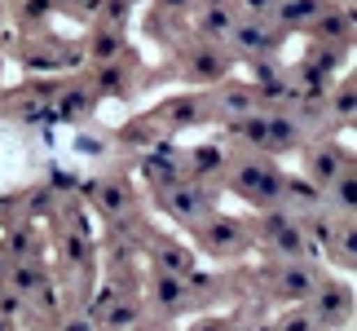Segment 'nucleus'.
<instances>
[{
	"instance_id": "obj_14",
	"label": "nucleus",
	"mask_w": 357,
	"mask_h": 331,
	"mask_svg": "<svg viewBox=\"0 0 357 331\" xmlns=\"http://www.w3.org/2000/svg\"><path fill=\"white\" fill-rule=\"evenodd\" d=\"M62 260L75 274H93L98 247H93V230H89L84 208H71V216H66V226H62Z\"/></svg>"
},
{
	"instance_id": "obj_3",
	"label": "nucleus",
	"mask_w": 357,
	"mask_h": 331,
	"mask_svg": "<svg viewBox=\"0 0 357 331\" xmlns=\"http://www.w3.org/2000/svg\"><path fill=\"white\" fill-rule=\"evenodd\" d=\"M195 234V252L212 256V260H234L243 252H252V216H229V212H212L208 221L190 226Z\"/></svg>"
},
{
	"instance_id": "obj_7",
	"label": "nucleus",
	"mask_w": 357,
	"mask_h": 331,
	"mask_svg": "<svg viewBox=\"0 0 357 331\" xmlns=\"http://www.w3.org/2000/svg\"><path fill=\"white\" fill-rule=\"evenodd\" d=\"M344 172H353V150L340 142V137L305 142V155H300V177H305V182H313L326 195V186L340 182Z\"/></svg>"
},
{
	"instance_id": "obj_18",
	"label": "nucleus",
	"mask_w": 357,
	"mask_h": 331,
	"mask_svg": "<svg viewBox=\"0 0 357 331\" xmlns=\"http://www.w3.org/2000/svg\"><path fill=\"white\" fill-rule=\"evenodd\" d=\"M93 106H98V93H93L89 80H66L49 110H53V119H62V124H84L93 115Z\"/></svg>"
},
{
	"instance_id": "obj_15",
	"label": "nucleus",
	"mask_w": 357,
	"mask_h": 331,
	"mask_svg": "<svg viewBox=\"0 0 357 331\" xmlns=\"http://www.w3.org/2000/svg\"><path fill=\"white\" fill-rule=\"evenodd\" d=\"M185 155V177H195V182H225V172H229V163H234V150H229V142H199V146H190L181 150Z\"/></svg>"
},
{
	"instance_id": "obj_11",
	"label": "nucleus",
	"mask_w": 357,
	"mask_h": 331,
	"mask_svg": "<svg viewBox=\"0 0 357 331\" xmlns=\"http://www.w3.org/2000/svg\"><path fill=\"white\" fill-rule=\"evenodd\" d=\"M305 305L313 309V318H318L326 331H344L353 323V283L340 279V274H322Z\"/></svg>"
},
{
	"instance_id": "obj_22",
	"label": "nucleus",
	"mask_w": 357,
	"mask_h": 331,
	"mask_svg": "<svg viewBox=\"0 0 357 331\" xmlns=\"http://www.w3.org/2000/svg\"><path fill=\"white\" fill-rule=\"evenodd\" d=\"M322 9H326V0H278L273 13H269V22L278 27V31H309Z\"/></svg>"
},
{
	"instance_id": "obj_16",
	"label": "nucleus",
	"mask_w": 357,
	"mask_h": 331,
	"mask_svg": "<svg viewBox=\"0 0 357 331\" xmlns=\"http://www.w3.org/2000/svg\"><path fill=\"white\" fill-rule=\"evenodd\" d=\"M142 182L150 190H159V186H172V182H181L185 177V155L176 150L172 142H155L150 150H142Z\"/></svg>"
},
{
	"instance_id": "obj_19",
	"label": "nucleus",
	"mask_w": 357,
	"mask_h": 331,
	"mask_svg": "<svg viewBox=\"0 0 357 331\" xmlns=\"http://www.w3.org/2000/svg\"><path fill=\"white\" fill-rule=\"evenodd\" d=\"M313 45H331V49H349L353 45V9L344 5H326L309 27Z\"/></svg>"
},
{
	"instance_id": "obj_13",
	"label": "nucleus",
	"mask_w": 357,
	"mask_h": 331,
	"mask_svg": "<svg viewBox=\"0 0 357 331\" xmlns=\"http://www.w3.org/2000/svg\"><path fill=\"white\" fill-rule=\"evenodd\" d=\"M208 110H212V119H221V124H234L243 115H252V110H260L252 80L229 75V80H221V84H212L208 89Z\"/></svg>"
},
{
	"instance_id": "obj_2",
	"label": "nucleus",
	"mask_w": 357,
	"mask_h": 331,
	"mask_svg": "<svg viewBox=\"0 0 357 331\" xmlns=\"http://www.w3.org/2000/svg\"><path fill=\"white\" fill-rule=\"evenodd\" d=\"M225 186L229 195L243 199L252 212H265L278 203V186H282V168L278 159H265V155H234L225 172Z\"/></svg>"
},
{
	"instance_id": "obj_29",
	"label": "nucleus",
	"mask_w": 357,
	"mask_h": 331,
	"mask_svg": "<svg viewBox=\"0 0 357 331\" xmlns=\"http://www.w3.org/2000/svg\"><path fill=\"white\" fill-rule=\"evenodd\" d=\"M273 5L278 0H234V13H243V18H269Z\"/></svg>"
},
{
	"instance_id": "obj_24",
	"label": "nucleus",
	"mask_w": 357,
	"mask_h": 331,
	"mask_svg": "<svg viewBox=\"0 0 357 331\" xmlns=\"http://www.w3.org/2000/svg\"><path fill=\"white\" fill-rule=\"evenodd\" d=\"M199 36L208 40V45H225L229 27H234V5L229 0H208V5L199 9Z\"/></svg>"
},
{
	"instance_id": "obj_10",
	"label": "nucleus",
	"mask_w": 357,
	"mask_h": 331,
	"mask_svg": "<svg viewBox=\"0 0 357 331\" xmlns=\"http://www.w3.org/2000/svg\"><path fill=\"white\" fill-rule=\"evenodd\" d=\"M212 119V110H208V93H176V98H168L163 106H155L146 115V124L155 128L163 142H172L181 128H195V124H208Z\"/></svg>"
},
{
	"instance_id": "obj_28",
	"label": "nucleus",
	"mask_w": 357,
	"mask_h": 331,
	"mask_svg": "<svg viewBox=\"0 0 357 331\" xmlns=\"http://www.w3.org/2000/svg\"><path fill=\"white\" fill-rule=\"evenodd\" d=\"M53 5L58 0H22V22L31 27V22H45L49 13H53Z\"/></svg>"
},
{
	"instance_id": "obj_9",
	"label": "nucleus",
	"mask_w": 357,
	"mask_h": 331,
	"mask_svg": "<svg viewBox=\"0 0 357 331\" xmlns=\"http://www.w3.org/2000/svg\"><path fill=\"white\" fill-rule=\"evenodd\" d=\"M234 75V58H229L225 45H208V40H199V45L181 49V80L185 84H195L199 93H208L212 84H221V80Z\"/></svg>"
},
{
	"instance_id": "obj_12",
	"label": "nucleus",
	"mask_w": 357,
	"mask_h": 331,
	"mask_svg": "<svg viewBox=\"0 0 357 331\" xmlns=\"http://www.w3.org/2000/svg\"><path fill=\"white\" fill-rule=\"evenodd\" d=\"M146 300H150V309H155V318L176 323L185 309H195V287H190V279L150 274V279H146Z\"/></svg>"
},
{
	"instance_id": "obj_23",
	"label": "nucleus",
	"mask_w": 357,
	"mask_h": 331,
	"mask_svg": "<svg viewBox=\"0 0 357 331\" xmlns=\"http://www.w3.org/2000/svg\"><path fill=\"white\" fill-rule=\"evenodd\" d=\"M353 110H357V89H353V75H340L331 89H326L322 98V115L335 124V128H344L353 124Z\"/></svg>"
},
{
	"instance_id": "obj_21",
	"label": "nucleus",
	"mask_w": 357,
	"mask_h": 331,
	"mask_svg": "<svg viewBox=\"0 0 357 331\" xmlns=\"http://www.w3.org/2000/svg\"><path fill=\"white\" fill-rule=\"evenodd\" d=\"M84 49H89L84 58H89L93 66L119 62V58H128V31H123V27H106V22H98V31L89 36Z\"/></svg>"
},
{
	"instance_id": "obj_27",
	"label": "nucleus",
	"mask_w": 357,
	"mask_h": 331,
	"mask_svg": "<svg viewBox=\"0 0 357 331\" xmlns=\"http://www.w3.org/2000/svg\"><path fill=\"white\" fill-rule=\"evenodd\" d=\"M58 331H98V323H93L89 305H79V309H62V318H58Z\"/></svg>"
},
{
	"instance_id": "obj_1",
	"label": "nucleus",
	"mask_w": 357,
	"mask_h": 331,
	"mask_svg": "<svg viewBox=\"0 0 357 331\" xmlns=\"http://www.w3.org/2000/svg\"><path fill=\"white\" fill-rule=\"evenodd\" d=\"M252 243L269 260H313V256H318L313 230H305V221L291 216V212H282V208L252 212Z\"/></svg>"
},
{
	"instance_id": "obj_31",
	"label": "nucleus",
	"mask_w": 357,
	"mask_h": 331,
	"mask_svg": "<svg viewBox=\"0 0 357 331\" xmlns=\"http://www.w3.org/2000/svg\"><path fill=\"white\" fill-rule=\"evenodd\" d=\"M132 331H176V323H168V318H150V323H137Z\"/></svg>"
},
{
	"instance_id": "obj_8",
	"label": "nucleus",
	"mask_w": 357,
	"mask_h": 331,
	"mask_svg": "<svg viewBox=\"0 0 357 331\" xmlns=\"http://www.w3.org/2000/svg\"><path fill=\"white\" fill-rule=\"evenodd\" d=\"M282 45V31L273 27L269 18H243V13H234V27H229L225 36V49L229 58H247V62H269L273 53H278Z\"/></svg>"
},
{
	"instance_id": "obj_17",
	"label": "nucleus",
	"mask_w": 357,
	"mask_h": 331,
	"mask_svg": "<svg viewBox=\"0 0 357 331\" xmlns=\"http://www.w3.org/2000/svg\"><path fill=\"white\" fill-rule=\"evenodd\" d=\"M146 256L155 260V274H172V279H190V274L199 270V252H195V247L176 243V239H168V234H150Z\"/></svg>"
},
{
	"instance_id": "obj_26",
	"label": "nucleus",
	"mask_w": 357,
	"mask_h": 331,
	"mask_svg": "<svg viewBox=\"0 0 357 331\" xmlns=\"http://www.w3.org/2000/svg\"><path fill=\"white\" fill-rule=\"evenodd\" d=\"M185 331H243L238 314H221V309H199L195 318L185 323Z\"/></svg>"
},
{
	"instance_id": "obj_25",
	"label": "nucleus",
	"mask_w": 357,
	"mask_h": 331,
	"mask_svg": "<svg viewBox=\"0 0 357 331\" xmlns=\"http://www.w3.org/2000/svg\"><path fill=\"white\" fill-rule=\"evenodd\" d=\"M273 327L278 331H326L318 318H313L309 305H282L278 314H273Z\"/></svg>"
},
{
	"instance_id": "obj_4",
	"label": "nucleus",
	"mask_w": 357,
	"mask_h": 331,
	"mask_svg": "<svg viewBox=\"0 0 357 331\" xmlns=\"http://www.w3.org/2000/svg\"><path fill=\"white\" fill-rule=\"evenodd\" d=\"M155 208L176 221V226H199V221H208L216 212V190L208 182H195V177H181V182L172 186H159L155 190Z\"/></svg>"
},
{
	"instance_id": "obj_32",
	"label": "nucleus",
	"mask_w": 357,
	"mask_h": 331,
	"mask_svg": "<svg viewBox=\"0 0 357 331\" xmlns=\"http://www.w3.org/2000/svg\"><path fill=\"white\" fill-rule=\"evenodd\" d=\"M0 331H13V318H9V314H0Z\"/></svg>"
},
{
	"instance_id": "obj_5",
	"label": "nucleus",
	"mask_w": 357,
	"mask_h": 331,
	"mask_svg": "<svg viewBox=\"0 0 357 331\" xmlns=\"http://www.w3.org/2000/svg\"><path fill=\"white\" fill-rule=\"evenodd\" d=\"M318 279H322L318 260H269L260 270V296L278 300V305H305Z\"/></svg>"
},
{
	"instance_id": "obj_30",
	"label": "nucleus",
	"mask_w": 357,
	"mask_h": 331,
	"mask_svg": "<svg viewBox=\"0 0 357 331\" xmlns=\"http://www.w3.org/2000/svg\"><path fill=\"white\" fill-rule=\"evenodd\" d=\"M190 9H195V0H155V13H176V18H181Z\"/></svg>"
},
{
	"instance_id": "obj_6",
	"label": "nucleus",
	"mask_w": 357,
	"mask_h": 331,
	"mask_svg": "<svg viewBox=\"0 0 357 331\" xmlns=\"http://www.w3.org/2000/svg\"><path fill=\"white\" fill-rule=\"evenodd\" d=\"M89 208L98 212L102 221H111V226H128L142 208V190L128 172H106V177H93L89 190H84Z\"/></svg>"
},
{
	"instance_id": "obj_33",
	"label": "nucleus",
	"mask_w": 357,
	"mask_h": 331,
	"mask_svg": "<svg viewBox=\"0 0 357 331\" xmlns=\"http://www.w3.org/2000/svg\"><path fill=\"white\" fill-rule=\"evenodd\" d=\"M0 296H5V287H0Z\"/></svg>"
},
{
	"instance_id": "obj_20",
	"label": "nucleus",
	"mask_w": 357,
	"mask_h": 331,
	"mask_svg": "<svg viewBox=\"0 0 357 331\" xmlns=\"http://www.w3.org/2000/svg\"><path fill=\"white\" fill-rule=\"evenodd\" d=\"M93 93L102 98H128L132 84H137V71H132V58H119V62H106V66H93Z\"/></svg>"
}]
</instances>
